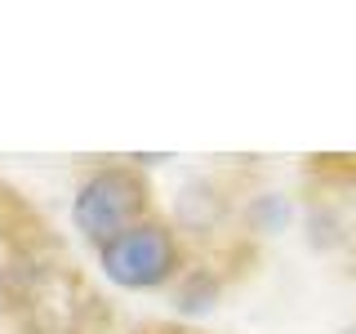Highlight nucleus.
<instances>
[{
    "label": "nucleus",
    "instance_id": "f257e3e1",
    "mask_svg": "<svg viewBox=\"0 0 356 334\" xmlns=\"http://www.w3.org/2000/svg\"><path fill=\"white\" fill-rule=\"evenodd\" d=\"M174 267H178L174 232L152 218L134 223L129 232L103 245V272L120 289H156L174 276Z\"/></svg>",
    "mask_w": 356,
    "mask_h": 334
},
{
    "label": "nucleus",
    "instance_id": "f03ea898",
    "mask_svg": "<svg viewBox=\"0 0 356 334\" xmlns=\"http://www.w3.org/2000/svg\"><path fill=\"white\" fill-rule=\"evenodd\" d=\"M143 205H147V192H143V183L129 170H98L94 178H85V187L76 192L72 218L89 241L107 245V241H116L120 232H129L134 223H143L138 218Z\"/></svg>",
    "mask_w": 356,
    "mask_h": 334
},
{
    "label": "nucleus",
    "instance_id": "7ed1b4c3",
    "mask_svg": "<svg viewBox=\"0 0 356 334\" xmlns=\"http://www.w3.org/2000/svg\"><path fill=\"white\" fill-rule=\"evenodd\" d=\"M214 294H218V285L209 281V276H187V285L178 289V308L183 312H205L214 303Z\"/></svg>",
    "mask_w": 356,
    "mask_h": 334
},
{
    "label": "nucleus",
    "instance_id": "20e7f679",
    "mask_svg": "<svg viewBox=\"0 0 356 334\" xmlns=\"http://www.w3.org/2000/svg\"><path fill=\"white\" fill-rule=\"evenodd\" d=\"M348 334H356V330H348Z\"/></svg>",
    "mask_w": 356,
    "mask_h": 334
}]
</instances>
